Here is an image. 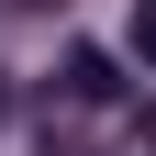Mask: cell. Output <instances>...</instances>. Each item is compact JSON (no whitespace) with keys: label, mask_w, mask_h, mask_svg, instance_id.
<instances>
[{"label":"cell","mask_w":156,"mask_h":156,"mask_svg":"<svg viewBox=\"0 0 156 156\" xmlns=\"http://www.w3.org/2000/svg\"><path fill=\"white\" fill-rule=\"evenodd\" d=\"M56 101H78V112H101V101H123V67H112L101 45H67V67H56Z\"/></svg>","instance_id":"cell-1"},{"label":"cell","mask_w":156,"mask_h":156,"mask_svg":"<svg viewBox=\"0 0 156 156\" xmlns=\"http://www.w3.org/2000/svg\"><path fill=\"white\" fill-rule=\"evenodd\" d=\"M134 56L156 67V0H134Z\"/></svg>","instance_id":"cell-2"},{"label":"cell","mask_w":156,"mask_h":156,"mask_svg":"<svg viewBox=\"0 0 156 156\" xmlns=\"http://www.w3.org/2000/svg\"><path fill=\"white\" fill-rule=\"evenodd\" d=\"M0 123H11V78H0Z\"/></svg>","instance_id":"cell-3"},{"label":"cell","mask_w":156,"mask_h":156,"mask_svg":"<svg viewBox=\"0 0 156 156\" xmlns=\"http://www.w3.org/2000/svg\"><path fill=\"white\" fill-rule=\"evenodd\" d=\"M45 156H89V145H45Z\"/></svg>","instance_id":"cell-4"},{"label":"cell","mask_w":156,"mask_h":156,"mask_svg":"<svg viewBox=\"0 0 156 156\" xmlns=\"http://www.w3.org/2000/svg\"><path fill=\"white\" fill-rule=\"evenodd\" d=\"M145 145H156V112H145Z\"/></svg>","instance_id":"cell-5"},{"label":"cell","mask_w":156,"mask_h":156,"mask_svg":"<svg viewBox=\"0 0 156 156\" xmlns=\"http://www.w3.org/2000/svg\"><path fill=\"white\" fill-rule=\"evenodd\" d=\"M23 11H45V0H23Z\"/></svg>","instance_id":"cell-6"}]
</instances>
